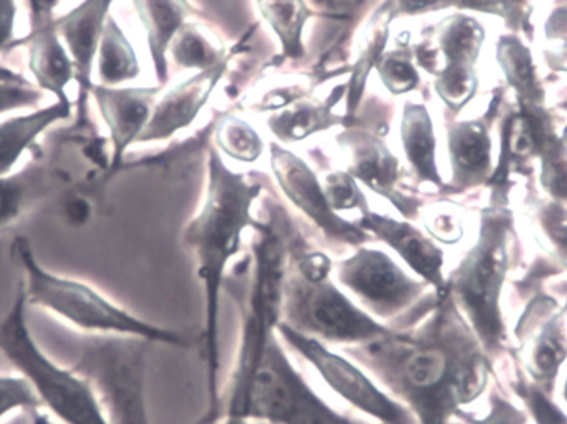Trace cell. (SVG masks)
<instances>
[{"label":"cell","mask_w":567,"mask_h":424,"mask_svg":"<svg viewBox=\"0 0 567 424\" xmlns=\"http://www.w3.org/2000/svg\"><path fill=\"white\" fill-rule=\"evenodd\" d=\"M415 325L342 352L369 370L419 424H455L489 385L492 356L449 289L430 292Z\"/></svg>","instance_id":"cell-1"},{"label":"cell","mask_w":567,"mask_h":424,"mask_svg":"<svg viewBox=\"0 0 567 424\" xmlns=\"http://www.w3.org/2000/svg\"><path fill=\"white\" fill-rule=\"evenodd\" d=\"M261 193L262 183L229 169L218 152L212 148L205 203L183 232V242L195 259L196 276L205 299L203 355L208 385V413L198 424H213L221 418L219 313L223 283L228 276L229 263L241 252L246 229L258 223L252 216V208L261 198Z\"/></svg>","instance_id":"cell-2"},{"label":"cell","mask_w":567,"mask_h":424,"mask_svg":"<svg viewBox=\"0 0 567 424\" xmlns=\"http://www.w3.org/2000/svg\"><path fill=\"white\" fill-rule=\"evenodd\" d=\"M287 259L281 323L330 347L362 345L392 332L333 279V260L307 242L287 217Z\"/></svg>","instance_id":"cell-3"},{"label":"cell","mask_w":567,"mask_h":424,"mask_svg":"<svg viewBox=\"0 0 567 424\" xmlns=\"http://www.w3.org/2000/svg\"><path fill=\"white\" fill-rule=\"evenodd\" d=\"M287 217L289 214L281 206H275L266 223L258 220L252 227L251 279L241 306L235 369L226 399H223V424H251L246 420L249 390L281 323L284 280L289 259Z\"/></svg>","instance_id":"cell-4"},{"label":"cell","mask_w":567,"mask_h":424,"mask_svg":"<svg viewBox=\"0 0 567 424\" xmlns=\"http://www.w3.org/2000/svg\"><path fill=\"white\" fill-rule=\"evenodd\" d=\"M508 192L509 185L493 186V201L482 211L476 242L446 276V289L492 360L508 350L502 309L509 270V237L515 223Z\"/></svg>","instance_id":"cell-5"},{"label":"cell","mask_w":567,"mask_h":424,"mask_svg":"<svg viewBox=\"0 0 567 424\" xmlns=\"http://www.w3.org/2000/svg\"><path fill=\"white\" fill-rule=\"evenodd\" d=\"M10 252L22 269V287L29 306L40 307L73 329L86 335L135 337L163 345H192L185 333L148 322L90 283L47 269L25 237H16Z\"/></svg>","instance_id":"cell-6"},{"label":"cell","mask_w":567,"mask_h":424,"mask_svg":"<svg viewBox=\"0 0 567 424\" xmlns=\"http://www.w3.org/2000/svg\"><path fill=\"white\" fill-rule=\"evenodd\" d=\"M22 283L12 306L0 319V353L17 370L39 400L63 424H110L95 390L85 376L53 362L37 343L27 317Z\"/></svg>","instance_id":"cell-7"},{"label":"cell","mask_w":567,"mask_h":424,"mask_svg":"<svg viewBox=\"0 0 567 424\" xmlns=\"http://www.w3.org/2000/svg\"><path fill=\"white\" fill-rule=\"evenodd\" d=\"M152 345L135 337L89 335L72 369L89 380L110 424H152L146 366Z\"/></svg>","instance_id":"cell-8"},{"label":"cell","mask_w":567,"mask_h":424,"mask_svg":"<svg viewBox=\"0 0 567 424\" xmlns=\"http://www.w3.org/2000/svg\"><path fill=\"white\" fill-rule=\"evenodd\" d=\"M246 420L251 424H369L336 412L317 395L287 355L279 333L249 390Z\"/></svg>","instance_id":"cell-9"},{"label":"cell","mask_w":567,"mask_h":424,"mask_svg":"<svg viewBox=\"0 0 567 424\" xmlns=\"http://www.w3.org/2000/svg\"><path fill=\"white\" fill-rule=\"evenodd\" d=\"M279 337L287 349L302 356L337 396L375 424H419L412 413L393 399L369 370L333 347L297 333L279 323Z\"/></svg>","instance_id":"cell-10"},{"label":"cell","mask_w":567,"mask_h":424,"mask_svg":"<svg viewBox=\"0 0 567 424\" xmlns=\"http://www.w3.org/2000/svg\"><path fill=\"white\" fill-rule=\"evenodd\" d=\"M333 279L365 312L382 323L420 306L432 292L429 283L403 269L385 250L375 247H355L346 259L333 262Z\"/></svg>","instance_id":"cell-11"},{"label":"cell","mask_w":567,"mask_h":424,"mask_svg":"<svg viewBox=\"0 0 567 424\" xmlns=\"http://www.w3.org/2000/svg\"><path fill=\"white\" fill-rule=\"evenodd\" d=\"M516 365L529 380L553 395L556 380L567 362V302L538 292L519 316L515 327Z\"/></svg>","instance_id":"cell-12"},{"label":"cell","mask_w":567,"mask_h":424,"mask_svg":"<svg viewBox=\"0 0 567 424\" xmlns=\"http://www.w3.org/2000/svg\"><path fill=\"white\" fill-rule=\"evenodd\" d=\"M430 39L442 56L435 90L450 112L468 105L478 89L476 62L485 42L482 23L465 13H453L430 30Z\"/></svg>","instance_id":"cell-13"},{"label":"cell","mask_w":567,"mask_h":424,"mask_svg":"<svg viewBox=\"0 0 567 424\" xmlns=\"http://www.w3.org/2000/svg\"><path fill=\"white\" fill-rule=\"evenodd\" d=\"M271 166L286 198L320 230L327 242L355 249L372 239L359 224L330 208L322 183L302 158L271 143Z\"/></svg>","instance_id":"cell-14"},{"label":"cell","mask_w":567,"mask_h":424,"mask_svg":"<svg viewBox=\"0 0 567 424\" xmlns=\"http://www.w3.org/2000/svg\"><path fill=\"white\" fill-rule=\"evenodd\" d=\"M337 143L347 158L346 172L357 183H362L370 192L392 203L405 219L419 217L422 203L403 192L400 162L379 133L350 126L337 136Z\"/></svg>","instance_id":"cell-15"},{"label":"cell","mask_w":567,"mask_h":424,"mask_svg":"<svg viewBox=\"0 0 567 424\" xmlns=\"http://www.w3.org/2000/svg\"><path fill=\"white\" fill-rule=\"evenodd\" d=\"M357 224L370 237L393 250L410 272L429 283L433 292L445 290V252L429 234L413 226L409 219H395L373 211L363 213Z\"/></svg>","instance_id":"cell-16"},{"label":"cell","mask_w":567,"mask_h":424,"mask_svg":"<svg viewBox=\"0 0 567 424\" xmlns=\"http://www.w3.org/2000/svg\"><path fill=\"white\" fill-rule=\"evenodd\" d=\"M113 0H82L70 12L55 17L56 32L75 66L79 86L76 112L80 123L86 120V105L92 93V70L110 17Z\"/></svg>","instance_id":"cell-17"},{"label":"cell","mask_w":567,"mask_h":424,"mask_svg":"<svg viewBox=\"0 0 567 424\" xmlns=\"http://www.w3.org/2000/svg\"><path fill=\"white\" fill-rule=\"evenodd\" d=\"M159 90H162L159 86L118 89V86L93 83L90 96L95 100L96 108L109 128L110 142H112V159H110L112 175L123 168L126 149L132 146V143H136L145 126L148 125Z\"/></svg>","instance_id":"cell-18"},{"label":"cell","mask_w":567,"mask_h":424,"mask_svg":"<svg viewBox=\"0 0 567 424\" xmlns=\"http://www.w3.org/2000/svg\"><path fill=\"white\" fill-rule=\"evenodd\" d=\"M241 46L243 42H239L238 45L228 50V55L221 62L216 63L212 69L202 70L198 75L186 80L185 83L166 93L156 103L148 125L145 126L136 143L159 142V139L169 138L179 130L192 125L203 106L208 103L213 90L221 82L229 62L235 53L241 50Z\"/></svg>","instance_id":"cell-19"},{"label":"cell","mask_w":567,"mask_h":424,"mask_svg":"<svg viewBox=\"0 0 567 424\" xmlns=\"http://www.w3.org/2000/svg\"><path fill=\"white\" fill-rule=\"evenodd\" d=\"M446 128L452 179L442 192L446 195H463L488 185L493 165L492 138L486 118L449 122Z\"/></svg>","instance_id":"cell-20"},{"label":"cell","mask_w":567,"mask_h":424,"mask_svg":"<svg viewBox=\"0 0 567 424\" xmlns=\"http://www.w3.org/2000/svg\"><path fill=\"white\" fill-rule=\"evenodd\" d=\"M25 46L27 65L35 85L42 92L52 93L56 102L72 103L66 89L75 80V66L56 32L55 20L16 40L12 49Z\"/></svg>","instance_id":"cell-21"},{"label":"cell","mask_w":567,"mask_h":424,"mask_svg":"<svg viewBox=\"0 0 567 424\" xmlns=\"http://www.w3.org/2000/svg\"><path fill=\"white\" fill-rule=\"evenodd\" d=\"M347 83L333 89L327 100H317L302 93L284 106L281 112L269 116L268 126L282 143H297L313 133L326 132L337 125H346V116L333 115L337 103L346 96Z\"/></svg>","instance_id":"cell-22"},{"label":"cell","mask_w":567,"mask_h":424,"mask_svg":"<svg viewBox=\"0 0 567 424\" xmlns=\"http://www.w3.org/2000/svg\"><path fill=\"white\" fill-rule=\"evenodd\" d=\"M72 103L55 102L0 122V178L10 175L37 139L55 123L72 116Z\"/></svg>","instance_id":"cell-23"},{"label":"cell","mask_w":567,"mask_h":424,"mask_svg":"<svg viewBox=\"0 0 567 424\" xmlns=\"http://www.w3.org/2000/svg\"><path fill=\"white\" fill-rule=\"evenodd\" d=\"M133 3L145 27L156 79L159 85H165L169 75L166 52L185 25L186 17L192 15L193 7L186 0H133Z\"/></svg>","instance_id":"cell-24"},{"label":"cell","mask_w":567,"mask_h":424,"mask_svg":"<svg viewBox=\"0 0 567 424\" xmlns=\"http://www.w3.org/2000/svg\"><path fill=\"white\" fill-rule=\"evenodd\" d=\"M403 152L415 173L420 185H432L442 192L445 188L436 165V136L432 116L425 105L409 102L403 108L402 126Z\"/></svg>","instance_id":"cell-25"},{"label":"cell","mask_w":567,"mask_h":424,"mask_svg":"<svg viewBox=\"0 0 567 424\" xmlns=\"http://www.w3.org/2000/svg\"><path fill=\"white\" fill-rule=\"evenodd\" d=\"M393 19H395V15H393L392 7H390V0H385L377 10L372 22L367 25L365 32H363L359 55H357L355 63L350 66V80L347 83L346 93V120H353L360 103H362L367 79H369L370 72L375 69L377 63L385 53L390 35L389 25Z\"/></svg>","instance_id":"cell-26"},{"label":"cell","mask_w":567,"mask_h":424,"mask_svg":"<svg viewBox=\"0 0 567 424\" xmlns=\"http://www.w3.org/2000/svg\"><path fill=\"white\" fill-rule=\"evenodd\" d=\"M52 179L43 166L29 165L0 178V229H7L49 195Z\"/></svg>","instance_id":"cell-27"},{"label":"cell","mask_w":567,"mask_h":424,"mask_svg":"<svg viewBox=\"0 0 567 424\" xmlns=\"http://www.w3.org/2000/svg\"><path fill=\"white\" fill-rule=\"evenodd\" d=\"M100 85L118 86L140 75V62L120 23L109 17L99 53Z\"/></svg>","instance_id":"cell-28"},{"label":"cell","mask_w":567,"mask_h":424,"mask_svg":"<svg viewBox=\"0 0 567 424\" xmlns=\"http://www.w3.org/2000/svg\"><path fill=\"white\" fill-rule=\"evenodd\" d=\"M498 60L506 80L518 95V105L543 106L545 90L536 75L528 46L516 37H503L498 43Z\"/></svg>","instance_id":"cell-29"},{"label":"cell","mask_w":567,"mask_h":424,"mask_svg":"<svg viewBox=\"0 0 567 424\" xmlns=\"http://www.w3.org/2000/svg\"><path fill=\"white\" fill-rule=\"evenodd\" d=\"M258 6L281 40L284 56L290 60L302 59L306 55L303 27L313 17L309 6L303 0H258Z\"/></svg>","instance_id":"cell-30"},{"label":"cell","mask_w":567,"mask_h":424,"mask_svg":"<svg viewBox=\"0 0 567 424\" xmlns=\"http://www.w3.org/2000/svg\"><path fill=\"white\" fill-rule=\"evenodd\" d=\"M542 163V186L551 201L567 206V143L559 138L553 125L543 133L538 148Z\"/></svg>","instance_id":"cell-31"},{"label":"cell","mask_w":567,"mask_h":424,"mask_svg":"<svg viewBox=\"0 0 567 424\" xmlns=\"http://www.w3.org/2000/svg\"><path fill=\"white\" fill-rule=\"evenodd\" d=\"M169 46L173 59L183 69L208 70L228 55V50L216 49L193 23H185Z\"/></svg>","instance_id":"cell-32"},{"label":"cell","mask_w":567,"mask_h":424,"mask_svg":"<svg viewBox=\"0 0 567 424\" xmlns=\"http://www.w3.org/2000/svg\"><path fill=\"white\" fill-rule=\"evenodd\" d=\"M375 69L383 85L392 95H403V93L413 92L420 85L419 70H416L415 63H413L409 33H406L405 42L400 37L396 49L383 53Z\"/></svg>","instance_id":"cell-33"},{"label":"cell","mask_w":567,"mask_h":424,"mask_svg":"<svg viewBox=\"0 0 567 424\" xmlns=\"http://www.w3.org/2000/svg\"><path fill=\"white\" fill-rule=\"evenodd\" d=\"M216 142L226 155L241 163L258 162L265 149V143L258 133L248 123L235 116H228L219 122Z\"/></svg>","instance_id":"cell-34"},{"label":"cell","mask_w":567,"mask_h":424,"mask_svg":"<svg viewBox=\"0 0 567 424\" xmlns=\"http://www.w3.org/2000/svg\"><path fill=\"white\" fill-rule=\"evenodd\" d=\"M513 392L519 396L526 412L535 424H567L565 410L553 400V395L539 389L526 376V373L516 365Z\"/></svg>","instance_id":"cell-35"},{"label":"cell","mask_w":567,"mask_h":424,"mask_svg":"<svg viewBox=\"0 0 567 424\" xmlns=\"http://www.w3.org/2000/svg\"><path fill=\"white\" fill-rule=\"evenodd\" d=\"M536 226L556 262L567 267V206L548 201L536 209Z\"/></svg>","instance_id":"cell-36"},{"label":"cell","mask_w":567,"mask_h":424,"mask_svg":"<svg viewBox=\"0 0 567 424\" xmlns=\"http://www.w3.org/2000/svg\"><path fill=\"white\" fill-rule=\"evenodd\" d=\"M45 92L13 70L0 66V115L16 110H35Z\"/></svg>","instance_id":"cell-37"},{"label":"cell","mask_w":567,"mask_h":424,"mask_svg":"<svg viewBox=\"0 0 567 424\" xmlns=\"http://www.w3.org/2000/svg\"><path fill=\"white\" fill-rule=\"evenodd\" d=\"M323 193L330 208L336 213L355 211L360 214L370 211L369 203L363 195L357 179L347 172H332L323 179Z\"/></svg>","instance_id":"cell-38"},{"label":"cell","mask_w":567,"mask_h":424,"mask_svg":"<svg viewBox=\"0 0 567 424\" xmlns=\"http://www.w3.org/2000/svg\"><path fill=\"white\" fill-rule=\"evenodd\" d=\"M423 224L433 240L449 244V246L460 242L465 234L462 216L450 205L430 206L423 214Z\"/></svg>","instance_id":"cell-39"},{"label":"cell","mask_w":567,"mask_h":424,"mask_svg":"<svg viewBox=\"0 0 567 424\" xmlns=\"http://www.w3.org/2000/svg\"><path fill=\"white\" fill-rule=\"evenodd\" d=\"M40 409L35 393L20 375L0 373V420L17 412Z\"/></svg>","instance_id":"cell-40"},{"label":"cell","mask_w":567,"mask_h":424,"mask_svg":"<svg viewBox=\"0 0 567 424\" xmlns=\"http://www.w3.org/2000/svg\"><path fill=\"white\" fill-rule=\"evenodd\" d=\"M528 412L516 406L512 400L506 399L505 395L493 390L489 393V409L485 416L482 418H472V416L463 413L458 420L463 424H528Z\"/></svg>","instance_id":"cell-41"},{"label":"cell","mask_w":567,"mask_h":424,"mask_svg":"<svg viewBox=\"0 0 567 424\" xmlns=\"http://www.w3.org/2000/svg\"><path fill=\"white\" fill-rule=\"evenodd\" d=\"M546 39L556 43L546 50V62L558 72H567V7H558L546 20Z\"/></svg>","instance_id":"cell-42"},{"label":"cell","mask_w":567,"mask_h":424,"mask_svg":"<svg viewBox=\"0 0 567 424\" xmlns=\"http://www.w3.org/2000/svg\"><path fill=\"white\" fill-rule=\"evenodd\" d=\"M17 12L16 0H0V52L12 50L16 43Z\"/></svg>","instance_id":"cell-43"},{"label":"cell","mask_w":567,"mask_h":424,"mask_svg":"<svg viewBox=\"0 0 567 424\" xmlns=\"http://www.w3.org/2000/svg\"><path fill=\"white\" fill-rule=\"evenodd\" d=\"M449 0H390L393 15H419L429 10L445 9Z\"/></svg>","instance_id":"cell-44"},{"label":"cell","mask_w":567,"mask_h":424,"mask_svg":"<svg viewBox=\"0 0 567 424\" xmlns=\"http://www.w3.org/2000/svg\"><path fill=\"white\" fill-rule=\"evenodd\" d=\"M60 2H62V0H39L40 20H42V25H45V23H50L55 20L53 12H55V9L60 6Z\"/></svg>","instance_id":"cell-45"},{"label":"cell","mask_w":567,"mask_h":424,"mask_svg":"<svg viewBox=\"0 0 567 424\" xmlns=\"http://www.w3.org/2000/svg\"><path fill=\"white\" fill-rule=\"evenodd\" d=\"M27 7H29V32H32V30H37L39 27H42V20H40L39 0H27Z\"/></svg>","instance_id":"cell-46"},{"label":"cell","mask_w":567,"mask_h":424,"mask_svg":"<svg viewBox=\"0 0 567 424\" xmlns=\"http://www.w3.org/2000/svg\"><path fill=\"white\" fill-rule=\"evenodd\" d=\"M563 399H565V402L567 403V379L565 382V386H563Z\"/></svg>","instance_id":"cell-47"},{"label":"cell","mask_w":567,"mask_h":424,"mask_svg":"<svg viewBox=\"0 0 567 424\" xmlns=\"http://www.w3.org/2000/svg\"><path fill=\"white\" fill-rule=\"evenodd\" d=\"M563 108L567 110V103H566V105H565V106H563Z\"/></svg>","instance_id":"cell-48"}]
</instances>
